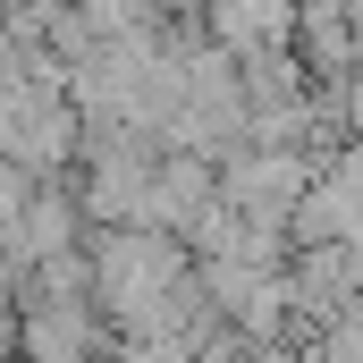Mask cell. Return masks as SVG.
<instances>
[{"label": "cell", "mask_w": 363, "mask_h": 363, "mask_svg": "<svg viewBox=\"0 0 363 363\" xmlns=\"http://www.w3.org/2000/svg\"><path fill=\"white\" fill-rule=\"evenodd\" d=\"M17 347L34 363H101V330H93L85 296H43L26 321H17Z\"/></svg>", "instance_id": "obj_6"}, {"label": "cell", "mask_w": 363, "mask_h": 363, "mask_svg": "<svg viewBox=\"0 0 363 363\" xmlns=\"http://www.w3.org/2000/svg\"><path fill=\"white\" fill-rule=\"evenodd\" d=\"M85 271H93V296H101L118 321H135L144 304H161V296L194 271V254H186V237H169V228L127 220V228H101V237H93Z\"/></svg>", "instance_id": "obj_1"}, {"label": "cell", "mask_w": 363, "mask_h": 363, "mask_svg": "<svg viewBox=\"0 0 363 363\" xmlns=\"http://www.w3.org/2000/svg\"><path fill=\"white\" fill-rule=\"evenodd\" d=\"M338 127H347V144H363V60L347 68V85H338Z\"/></svg>", "instance_id": "obj_7"}, {"label": "cell", "mask_w": 363, "mask_h": 363, "mask_svg": "<svg viewBox=\"0 0 363 363\" xmlns=\"http://www.w3.org/2000/svg\"><path fill=\"white\" fill-rule=\"evenodd\" d=\"M203 34H211L228 60L296 51V0H203Z\"/></svg>", "instance_id": "obj_5"}, {"label": "cell", "mask_w": 363, "mask_h": 363, "mask_svg": "<svg viewBox=\"0 0 363 363\" xmlns=\"http://www.w3.org/2000/svg\"><path fill=\"white\" fill-rule=\"evenodd\" d=\"M313 161L321 152H262V144H237L220 161V203L245 211V220H287L296 194L313 186Z\"/></svg>", "instance_id": "obj_2"}, {"label": "cell", "mask_w": 363, "mask_h": 363, "mask_svg": "<svg viewBox=\"0 0 363 363\" xmlns=\"http://www.w3.org/2000/svg\"><path fill=\"white\" fill-rule=\"evenodd\" d=\"M287 296H296V321L330 330L347 304H363V262H355V245H304V254H287Z\"/></svg>", "instance_id": "obj_3"}, {"label": "cell", "mask_w": 363, "mask_h": 363, "mask_svg": "<svg viewBox=\"0 0 363 363\" xmlns=\"http://www.w3.org/2000/svg\"><path fill=\"white\" fill-rule=\"evenodd\" d=\"M211 203H220V161H211V152H161V161H152L144 228H169V237H186V228H194Z\"/></svg>", "instance_id": "obj_4"}]
</instances>
